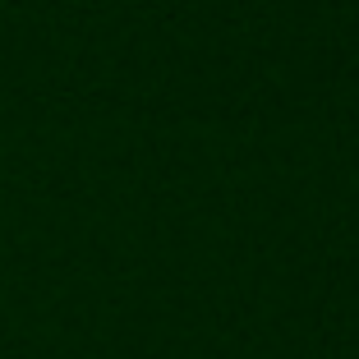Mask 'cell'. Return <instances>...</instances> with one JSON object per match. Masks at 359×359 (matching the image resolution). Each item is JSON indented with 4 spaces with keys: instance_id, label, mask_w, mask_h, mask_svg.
<instances>
[]
</instances>
